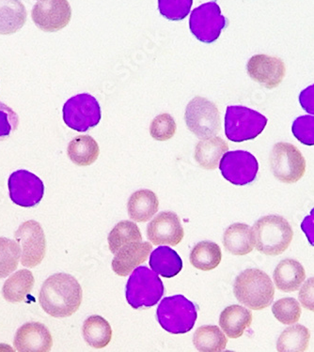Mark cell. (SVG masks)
I'll list each match as a JSON object with an SVG mask.
<instances>
[{
    "label": "cell",
    "instance_id": "1",
    "mask_svg": "<svg viewBox=\"0 0 314 352\" xmlns=\"http://www.w3.org/2000/svg\"><path fill=\"white\" fill-rule=\"evenodd\" d=\"M83 292L78 281L68 274H55L43 284L39 302L43 311L53 318H68L81 307Z\"/></svg>",
    "mask_w": 314,
    "mask_h": 352
},
{
    "label": "cell",
    "instance_id": "12",
    "mask_svg": "<svg viewBox=\"0 0 314 352\" xmlns=\"http://www.w3.org/2000/svg\"><path fill=\"white\" fill-rule=\"evenodd\" d=\"M220 169L226 181L238 186H244L256 179L259 164L253 154L249 151H227L221 159Z\"/></svg>",
    "mask_w": 314,
    "mask_h": 352
},
{
    "label": "cell",
    "instance_id": "22",
    "mask_svg": "<svg viewBox=\"0 0 314 352\" xmlns=\"http://www.w3.org/2000/svg\"><path fill=\"white\" fill-rule=\"evenodd\" d=\"M28 12L21 0H0V35H12L27 22Z\"/></svg>",
    "mask_w": 314,
    "mask_h": 352
},
{
    "label": "cell",
    "instance_id": "20",
    "mask_svg": "<svg viewBox=\"0 0 314 352\" xmlns=\"http://www.w3.org/2000/svg\"><path fill=\"white\" fill-rule=\"evenodd\" d=\"M223 245L234 256L248 255L255 246L253 230L246 223H233L224 233Z\"/></svg>",
    "mask_w": 314,
    "mask_h": 352
},
{
    "label": "cell",
    "instance_id": "16",
    "mask_svg": "<svg viewBox=\"0 0 314 352\" xmlns=\"http://www.w3.org/2000/svg\"><path fill=\"white\" fill-rule=\"evenodd\" d=\"M249 76L266 89H275L284 78L286 68L282 60L276 56L255 55L247 65Z\"/></svg>",
    "mask_w": 314,
    "mask_h": 352
},
{
    "label": "cell",
    "instance_id": "13",
    "mask_svg": "<svg viewBox=\"0 0 314 352\" xmlns=\"http://www.w3.org/2000/svg\"><path fill=\"white\" fill-rule=\"evenodd\" d=\"M8 186L12 201L20 207H35L45 195L42 179L24 169L15 171L10 176Z\"/></svg>",
    "mask_w": 314,
    "mask_h": 352
},
{
    "label": "cell",
    "instance_id": "36",
    "mask_svg": "<svg viewBox=\"0 0 314 352\" xmlns=\"http://www.w3.org/2000/svg\"><path fill=\"white\" fill-rule=\"evenodd\" d=\"M177 126L169 114H161L154 118L150 126L151 138L157 141H167L174 138Z\"/></svg>",
    "mask_w": 314,
    "mask_h": 352
},
{
    "label": "cell",
    "instance_id": "34",
    "mask_svg": "<svg viewBox=\"0 0 314 352\" xmlns=\"http://www.w3.org/2000/svg\"><path fill=\"white\" fill-rule=\"evenodd\" d=\"M272 312L282 324L292 325L300 320L302 310L297 300L293 298H283L273 305Z\"/></svg>",
    "mask_w": 314,
    "mask_h": 352
},
{
    "label": "cell",
    "instance_id": "21",
    "mask_svg": "<svg viewBox=\"0 0 314 352\" xmlns=\"http://www.w3.org/2000/svg\"><path fill=\"white\" fill-rule=\"evenodd\" d=\"M229 151L227 142L218 136L203 138L195 148V160L200 168L213 170L218 168L220 159Z\"/></svg>",
    "mask_w": 314,
    "mask_h": 352
},
{
    "label": "cell",
    "instance_id": "33",
    "mask_svg": "<svg viewBox=\"0 0 314 352\" xmlns=\"http://www.w3.org/2000/svg\"><path fill=\"white\" fill-rule=\"evenodd\" d=\"M21 248L17 241L0 238V279L6 278L17 269Z\"/></svg>",
    "mask_w": 314,
    "mask_h": 352
},
{
    "label": "cell",
    "instance_id": "32",
    "mask_svg": "<svg viewBox=\"0 0 314 352\" xmlns=\"http://www.w3.org/2000/svg\"><path fill=\"white\" fill-rule=\"evenodd\" d=\"M310 331L305 326H292L283 331L280 336L277 344L278 351H305L310 343Z\"/></svg>",
    "mask_w": 314,
    "mask_h": 352
},
{
    "label": "cell",
    "instance_id": "6",
    "mask_svg": "<svg viewBox=\"0 0 314 352\" xmlns=\"http://www.w3.org/2000/svg\"><path fill=\"white\" fill-rule=\"evenodd\" d=\"M266 117L243 105H231L225 115V135L229 140L240 143L253 140L264 132Z\"/></svg>",
    "mask_w": 314,
    "mask_h": 352
},
{
    "label": "cell",
    "instance_id": "30",
    "mask_svg": "<svg viewBox=\"0 0 314 352\" xmlns=\"http://www.w3.org/2000/svg\"><path fill=\"white\" fill-rule=\"evenodd\" d=\"M193 343L199 351L220 352L227 346L228 338L218 326L205 325L195 331Z\"/></svg>",
    "mask_w": 314,
    "mask_h": 352
},
{
    "label": "cell",
    "instance_id": "27",
    "mask_svg": "<svg viewBox=\"0 0 314 352\" xmlns=\"http://www.w3.org/2000/svg\"><path fill=\"white\" fill-rule=\"evenodd\" d=\"M82 333L86 343L92 348H105L112 338V329L109 321L101 316H91L84 321Z\"/></svg>",
    "mask_w": 314,
    "mask_h": 352
},
{
    "label": "cell",
    "instance_id": "5",
    "mask_svg": "<svg viewBox=\"0 0 314 352\" xmlns=\"http://www.w3.org/2000/svg\"><path fill=\"white\" fill-rule=\"evenodd\" d=\"M159 324L168 333L181 335L191 331L198 318L197 307L184 295L161 300L156 310Z\"/></svg>",
    "mask_w": 314,
    "mask_h": 352
},
{
    "label": "cell",
    "instance_id": "3",
    "mask_svg": "<svg viewBox=\"0 0 314 352\" xmlns=\"http://www.w3.org/2000/svg\"><path fill=\"white\" fill-rule=\"evenodd\" d=\"M255 248L266 256H278L292 243L293 232L290 223L280 215H267L257 221L252 228Z\"/></svg>",
    "mask_w": 314,
    "mask_h": 352
},
{
    "label": "cell",
    "instance_id": "19",
    "mask_svg": "<svg viewBox=\"0 0 314 352\" xmlns=\"http://www.w3.org/2000/svg\"><path fill=\"white\" fill-rule=\"evenodd\" d=\"M273 278L278 289L283 292H297L305 281V269L295 259H284L275 269Z\"/></svg>",
    "mask_w": 314,
    "mask_h": 352
},
{
    "label": "cell",
    "instance_id": "10",
    "mask_svg": "<svg viewBox=\"0 0 314 352\" xmlns=\"http://www.w3.org/2000/svg\"><path fill=\"white\" fill-rule=\"evenodd\" d=\"M226 25L227 19L216 1L200 5L190 15V32L202 43H215Z\"/></svg>",
    "mask_w": 314,
    "mask_h": 352
},
{
    "label": "cell",
    "instance_id": "38",
    "mask_svg": "<svg viewBox=\"0 0 314 352\" xmlns=\"http://www.w3.org/2000/svg\"><path fill=\"white\" fill-rule=\"evenodd\" d=\"M19 117L14 110L0 102V141L8 140L17 130Z\"/></svg>",
    "mask_w": 314,
    "mask_h": 352
},
{
    "label": "cell",
    "instance_id": "35",
    "mask_svg": "<svg viewBox=\"0 0 314 352\" xmlns=\"http://www.w3.org/2000/svg\"><path fill=\"white\" fill-rule=\"evenodd\" d=\"M193 0H158L162 16L171 21H181L189 14Z\"/></svg>",
    "mask_w": 314,
    "mask_h": 352
},
{
    "label": "cell",
    "instance_id": "31",
    "mask_svg": "<svg viewBox=\"0 0 314 352\" xmlns=\"http://www.w3.org/2000/svg\"><path fill=\"white\" fill-rule=\"evenodd\" d=\"M107 241L110 252L115 255L123 246L143 241V235L135 223L122 221L110 231Z\"/></svg>",
    "mask_w": 314,
    "mask_h": 352
},
{
    "label": "cell",
    "instance_id": "7",
    "mask_svg": "<svg viewBox=\"0 0 314 352\" xmlns=\"http://www.w3.org/2000/svg\"><path fill=\"white\" fill-rule=\"evenodd\" d=\"M270 166L275 178L284 184H295L306 172V160L297 146L280 142L273 146Z\"/></svg>",
    "mask_w": 314,
    "mask_h": 352
},
{
    "label": "cell",
    "instance_id": "25",
    "mask_svg": "<svg viewBox=\"0 0 314 352\" xmlns=\"http://www.w3.org/2000/svg\"><path fill=\"white\" fill-rule=\"evenodd\" d=\"M150 267L154 272L165 278H172L181 272L182 261L174 249L160 246L151 254Z\"/></svg>",
    "mask_w": 314,
    "mask_h": 352
},
{
    "label": "cell",
    "instance_id": "26",
    "mask_svg": "<svg viewBox=\"0 0 314 352\" xmlns=\"http://www.w3.org/2000/svg\"><path fill=\"white\" fill-rule=\"evenodd\" d=\"M69 158L78 166H91L99 157L100 148L96 140L90 135H79L69 143Z\"/></svg>",
    "mask_w": 314,
    "mask_h": 352
},
{
    "label": "cell",
    "instance_id": "2",
    "mask_svg": "<svg viewBox=\"0 0 314 352\" xmlns=\"http://www.w3.org/2000/svg\"><path fill=\"white\" fill-rule=\"evenodd\" d=\"M234 296L240 304L252 310H262L274 300L275 289L266 272L249 269L241 272L233 285Z\"/></svg>",
    "mask_w": 314,
    "mask_h": 352
},
{
    "label": "cell",
    "instance_id": "28",
    "mask_svg": "<svg viewBox=\"0 0 314 352\" xmlns=\"http://www.w3.org/2000/svg\"><path fill=\"white\" fill-rule=\"evenodd\" d=\"M34 276L28 270H20L4 283L2 294L9 302H21L32 292Z\"/></svg>",
    "mask_w": 314,
    "mask_h": 352
},
{
    "label": "cell",
    "instance_id": "17",
    "mask_svg": "<svg viewBox=\"0 0 314 352\" xmlns=\"http://www.w3.org/2000/svg\"><path fill=\"white\" fill-rule=\"evenodd\" d=\"M14 345L20 352H48L53 346L52 336L40 322H28L18 329Z\"/></svg>",
    "mask_w": 314,
    "mask_h": 352
},
{
    "label": "cell",
    "instance_id": "18",
    "mask_svg": "<svg viewBox=\"0 0 314 352\" xmlns=\"http://www.w3.org/2000/svg\"><path fill=\"white\" fill-rule=\"evenodd\" d=\"M153 245L149 241H140L123 246L112 261V270L117 276L125 277L150 256Z\"/></svg>",
    "mask_w": 314,
    "mask_h": 352
},
{
    "label": "cell",
    "instance_id": "4",
    "mask_svg": "<svg viewBox=\"0 0 314 352\" xmlns=\"http://www.w3.org/2000/svg\"><path fill=\"white\" fill-rule=\"evenodd\" d=\"M165 293L163 282L148 267L134 270L125 287V297L134 309H148L157 305Z\"/></svg>",
    "mask_w": 314,
    "mask_h": 352
},
{
    "label": "cell",
    "instance_id": "29",
    "mask_svg": "<svg viewBox=\"0 0 314 352\" xmlns=\"http://www.w3.org/2000/svg\"><path fill=\"white\" fill-rule=\"evenodd\" d=\"M222 258L221 249L213 241H205L196 244L190 253V263L200 271L209 272L220 265Z\"/></svg>",
    "mask_w": 314,
    "mask_h": 352
},
{
    "label": "cell",
    "instance_id": "37",
    "mask_svg": "<svg viewBox=\"0 0 314 352\" xmlns=\"http://www.w3.org/2000/svg\"><path fill=\"white\" fill-rule=\"evenodd\" d=\"M293 136L306 146H314V117L301 116L293 122Z\"/></svg>",
    "mask_w": 314,
    "mask_h": 352
},
{
    "label": "cell",
    "instance_id": "11",
    "mask_svg": "<svg viewBox=\"0 0 314 352\" xmlns=\"http://www.w3.org/2000/svg\"><path fill=\"white\" fill-rule=\"evenodd\" d=\"M15 240L20 245L21 263L27 268H34L45 258L46 241L41 223L30 220L23 223L14 234Z\"/></svg>",
    "mask_w": 314,
    "mask_h": 352
},
{
    "label": "cell",
    "instance_id": "8",
    "mask_svg": "<svg viewBox=\"0 0 314 352\" xmlns=\"http://www.w3.org/2000/svg\"><path fill=\"white\" fill-rule=\"evenodd\" d=\"M102 112L96 98L82 94L70 98L63 107V120L76 132H87L99 124Z\"/></svg>",
    "mask_w": 314,
    "mask_h": 352
},
{
    "label": "cell",
    "instance_id": "15",
    "mask_svg": "<svg viewBox=\"0 0 314 352\" xmlns=\"http://www.w3.org/2000/svg\"><path fill=\"white\" fill-rule=\"evenodd\" d=\"M184 236L180 217L172 212L159 213L147 227V237L154 245L169 244L176 246L181 243Z\"/></svg>",
    "mask_w": 314,
    "mask_h": 352
},
{
    "label": "cell",
    "instance_id": "41",
    "mask_svg": "<svg viewBox=\"0 0 314 352\" xmlns=\"http://www.w3.org/2000/svg\"><path fill=\"white\" fill-rule=\"evenodd\" d=\"M301 230L305 233L311 245L314 246V209L311 210L308 217L304 218L301 223Z\"/></svg>",
    "mask_w": 314,
    "mask_h": 352
},
{
    "label": "cell",
    "instance_id": "14",
    "mask_svg": "<svg viewBox=\"0 0 314 352\" xmlns=\"http://www.w3.org/2000/svg\"><path fill=\"white\" fill-rule=\"evenodd\" d=\"M32 18L43 32H60L71 21L72 8L68 0H39L33 7Z\"/></svg>",
    "mask_w": 314,
    "mask_h": 352
},
{
    "label": "cell",
    "instance_id": "9",
    "mask_svg": "<svg viewBox=\"0 0 314 352\" xmlns=\"http://www.w3.org/2000/svg\"><path fill=\"white\" fill-rule=\"evenodd\" d=\"M187 128L199 138H212L220 131V114L217 105L203 97H195L185 114Z\"/></svg>",
    "mask_w": 314,
    "mask_h": 352
},
{
    "label": "cell",
    "instance_id": "24",
    "mask_svg": "<svg viewBox=\"0 0 314 352\" xmlns=\"http://www.w3.org/2000/svg\"><path fill=\"white\" fill-rule=\"evenodd\" d=\"M251 323L252 313L240 305H231L225 308L220 314V327L229 338H241Z\"/></svg>",
    "mask_w": 314,
    "mask_h": 352
},
{
    "label": "cell",
    "instance_id": "23",
    "mask_svg": "<svg viewBox=\"0 0 314 352\" xmlns=\"http://www.w3.org/2000/svg\"><path fill=\"white\" fill-rule=\"evenodd\" d=\"M157 195L148 189L138 190L128 200V215L138 223L148 222L158 212Z\"/></svg>",
    "mask_w": 314,
    "mask_h": 352
},
{
    "label": "cell",
    "instance_id": "40",
    "mask_svg": "<svg viewBox=\"0 0 314 352\" xmlns=\"http://www.w3.org/2000/svg\"><path fill=\"white\" fill-rule=\"evenodd\" d=\"M300 102L306 112L314 116V84L300 92Z\"/></svg>",
    "mask_w": 314,
    "mask_h": 352
},
{
    "label": "cell",
    "instance_id": "39",
    "mask_svg": "<svg viewBox=\"0 0 314 352\" xmlns=\"http://www.w3.org/2000/svg\"><path fill=\"white\" fill-rule=\"evenodd\" d=\"M298 297L304 308L314 312V277L305 282Z\"/></svg>",
    "mask_w": 314,
    "mask_h": 352
}]
</instances>
